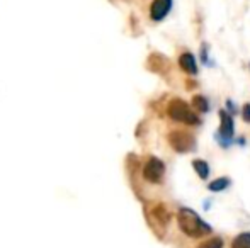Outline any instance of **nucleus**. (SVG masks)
<instances>
[{"instance_id": "nucleus-1", "label": "nucleus", "mask_w": 250, "mask_h": 248, "mask_svg": "<svg viewBox=\"0 0 250 248\" xmlns=\"http://www.w3.org/2000/svg\"><path fill=\"white\" fill-rule=\"evenodd\" d=\"M177 223H179V228L182 229V233L188 235L189 238H203V236L211 233V226L206 225V223L189 208L179 209Z\"/></svg>"}, {"instance_id": "nucleus-2", "label": "nucleus", "mask_w": 250, "mask_h": 248, "mask_svg": "<svg viewBox=\"0 0 250 248\" xmlns=\"http://www.w3.org/2000/svg\"><path fill=\"white\" fill-rule=\"evenodd\" d=\"M167 114L175 123H182L188 126L199 124L198 114H196L194 111H192V107L182 99H172L170 102L167 104Z\"/></svg>"}, {"instance_id": "nucleus-3", "label": "nucleus", "mask_w": 250, "mask_h": 248, "mask_svg": "<svg viewBox=\"0 0 250 248\" xmlns=\"http://www.w3.org/2000/svg\"><path fill=\"white\" fill-rule=\"evenodd\" d=\"M168 145L177 153H189L196 148V138L188 129H172L168 133Z\"/></svg>"}, {"instance_id": "nucleus-4", "label": "nucleus", "mask_w": 250, "mask_h": 248, "mask_svg": "<svg viewBox=\"0 0 250 248\" xmlns=\"http://www.w3.org/2000/svg\"><path fill=\"white\" fill-rule=\"evenodd\" d=\"M142 175L148 184H153V186L162 184V180H164V177H165L164 162H162L160 158H157V156H148V158L145 160V163H143Z\"/></svg>"}, {"instance_id": "nucleus-5", "label": "nucleus", "mask_w": 250, "mask_h": 248, "mask_svg": "<svg viewBox=\"0 0 250 248\" xmlns=\"http://www.w3.org/2000/svg\"><path fill=\"white\" fill-rule=\"evenodd\" d=\"M148 218H150L151 225H158L162 229H165L168 223H170V211H168L165 204L158 202V204H153L150 208Z\"/></svg>"}, {"instance_id": "nucleus-6", "label": "nucleus", "mask_w": 250, "mask_h": 248, "mask_svg": "<svg viewBox=\"0 0 250 248\" xmlns=\"http://www.w3.org/2000/svg\"><path fill=\"white\" fill-rule=\"evenodd\" d=\"M172 0H153L150 5V19L158 22V20L165 19L167 14L170 12Z\"/></svg>"}, {"instance_id": "nucleus-7", "label": "nucleus", "mask_w": 250, "mask_h": 248, "mask_svg": "<svg viewBox=\"0 0 250 248\" xmlns=\"http://www.w3.org/2000/svg\"><path fill=\"white\" fill-rule=\"evenodd\" d=\"M148 68L157 73H160V75H164V73H167L168 68H170V61H168L165 57H162V55L153 53L148 58Z\"/></svg>"}, {"instance_id": "nucleus-8", "label": "nucleus", "mask_w": 250, "mask_h": 248, "mask_svg": "<svg viewBox=\"0 0 250 248\" xmlns=\"http://www.w3.org/2000/svg\"><path fill=\"white\" fill-rule=\"evenodd\" d=\"M179 66L184 70L186 73H191V75H196L198 73V63H196L194 57H192L189 51H184L179 58Z\"/></svg>"}, {"instance_id": "nucleus-9", "label": "nucleus", "mask_w": 250, "mask_h": 248, "mask_svg": "<svg viewBox=\"0 0 250 248\" xmlns=\"http://www.w3.org/2000/svg\"><path fill=\"white\" fill-rule=\"evenodd\" d=\"M220 119H221L220 134L225 136V138H231V136H233V133H235V126H233V119H231V116L225 113V111H221Z\"/></svg>"}, {"instance_id": "nucleus-10", "label": "nucleus", "mask_w": 250, "mask_h": 248, "mask_svg": "<svg viewBox=\"0 0 250 248\" xmlns=\"http://www.w3.org/2000/svg\"><path fill=\"white\" fill-rule=\"evenodd\" d=\"M192 167H194L196 173L201 177V179H208V175H209V165H208L204 160H194L192 162Z\"/></svg>"}, {"instance_id": "nucleus-11", "label": "nucleus", "mask_w": 250, "mask_h": 248, "mask_svg": "<svg viewBox=\"0 0 250 248\" xmlns=\"http://www.w3.org/2000/svg\"><path fill=\"white\" fill-rule=\"evenodd\" d=\"M231 248H250V233H240L235 236Z\"/></svg>"}, {"instance_id": "nucleus-12", "label": "nucleus", "mask_w": 250, "mask_h": 248, "mask_svg": "<svg viewBox=\"0 0 250 248\" xmlns=\"http://www.w3.org/2000/svg\"><path fill=\"white\" fill-rule=\"evenodd\" d=\"M228 186H230V180H228L227 177H221V179H216L209 184V191L220 192V191H223V189H227Z\"/></svg>"}, {"instance_id": "nucleus-13", "label": "nucleus", "mask_w": 250, "mask_h": 248, "mask_svg": "<svg viewBox=\"0 0 250 248\" xmlns=\"http://www.w3.org/2000/svg\"><path fill=\"white\" fill-rule=\"evenodd\" d=\"M198 248H223V240L220 236H213V238L204 240Z\"/></svg>"}, {"instance_id": "nucleus-14", "label": "nucleus", "mask_w": 250, "mask_h": 248, "mask_svg": "<svg viewBox=\"0 0 250 248\" xmlns=\"http://www.w3.org/2000/svg\"><path fill=\"white\" fill-rule=\"evenodd\" d=\"M192 104H194V107L198 111H208V102H206V99H204L203 95H196L194 97V100H192Z\"/></svg>"}, {"instance_id": "nucleus-15", "label": "nucleus", "mask_w": 250, "mask_h": 248, "mask_svg": "<svg viewBox=\"0 0 250 248\" xmlns=\"http://www.w3.org/2000/svg\"><path fill=\"white\" fill-rule=\"evenodd\" d=\"M242 117H244L245 123H250V104H245L244 111H242Z\"/></svg>"}]
</instances>
